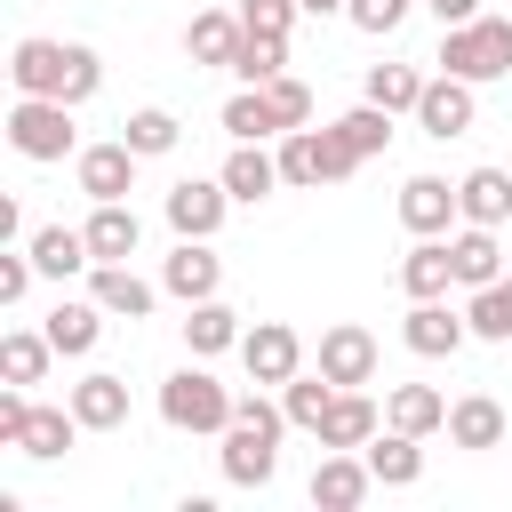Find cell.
Returning a JSON list of instances; mask_svg holds the SVG:
<instances>
[{"mask_svg": "<svg viewBox=\"0 0 512 512\" xmlns=\"http://www.w3.org/2000/svg\"><path fill=\"white\" fill-rule=\"evenodd\" d=\"M280 184V160L264 152V144H232V160H224V192L232 200H264Z\"/></svg>", "mask_w": 512, "mask_h": 512, "instance_id": "obj_27", "label": "cell"}, {"mask_svg": "<svg viewBox=\"0 0 512 512\" xmlns=\"http://www.w3.org/2000/svg\"><path fill=\"white\" fill-rule=\"evenodd\" d=\"M440 72H456V80H496V72H512V16H472V24H448V40H440Z\"/></svg>", "mask_w": 512, "mask_h": 512, "instance_id": "obj_3", "label": "cell"}, {"mask_svg": "<svg viewBox=\"0 0 512 512\" xmlns=\"http://www.w3.org/2000/svg\"><path fill=\"white\" fill-rule=\"evenodd\" d=\"M416 120H424V136H464L472 128V80H456V72H440V80H424V96H416Z\"/></svg>", "mask_w": 512, "mask_h": 512, "instance_id": "obj_11", "label": "cell"}, {"mask_svg": "<svg viewBox=\"0 0 512 512\" xmlns=\"http://www.w3.org/2000/svg\"><path fill=\"white\" fill-rule=\"evenodd\" d=\"M448 256H456V280H464V288H488V280H504L496 224H464V232H448Z\"/></svg>", "mask_w": 512, "mask_h": 512, "instance_id": "obj_19", "label": "cell"}, {"mask_svg": "<svg viewBox=\"0 0 512 512\" xmlns=\"http://www.w3.org/2000/svg\"><path fill=\"white\" fill-rule=\"evenodd\" d=\"M224 128H232V136H240V144H264V136H288V128H280V112H272V96H264V88H240V96H232V104H224Z\"/></svg>", "mask_w": 512, "mask_h": 512, "instance_id": "obj_32", "label": "cell"}, {"mask_svg": "<svg viewBox=\"0 0 512 512\" xmlns=\"http://www.w3.org/2000/svg\"><path fill=\"white\" fill-rule=\"evenodd\" d=\"M240 336H248V328H240V312H232V304H216V296H200V304H192V320H184V344H192L200 360H208V352H232Z\"/></svg>", "mask_w": 512, "mask_h": 512, "instance_id": "obj_23", "label": "cell"}, {"mask_svg": "<svg viewBox=\"0 0 512 512\" xmlns=\"http://www.w3.org/2000/svg\"><path fill=\"white\" fill-rule=\"evenodd\" d=\"M304 8H312V16H328V8H344V0H304Z\"/></svg>", "mask_w": 512, "mask_h": 512, "instance_id": "obj_45", "label": "cell"}, {"mask_svg": "<svg viewBox=\"0 0 512 512\" xmlns=\"http://www.w3.org/2000/svg\"><path fill=\"white\" fill-rule=\"evenodd\" d=\"M48 360H56L48 328H40V336H32V328H8V336H0V376H8V384H40Z\"/></svg>", "mask_w": 512, "mask_h": 512, "instance_id": "obj_29", "label": "cell"}, {"mask_svg": "<svg viewBox=\"0 0 512 512\" xmlns=\"http://www.w3.org/2000/svg\"><path fill=\"white\" fill-rule=\"evenodd\" d=\"M464 320H472V336H496V344H512V280H488V288H472Z\"/></svg>", "mask_w": 512, "mask_h": 512, "instance_id": "obj_36", "label": "cell"}, {"mask_svg": "<svg viewBox=\"0 0 512 512\" xmlns=\"http://www.w3.org/2000/svg\"><path fill=\"white\" fill-rule=\"evenodd\" d=\"M280 424H288V408H272V400H232V424H224V480H240V488H264L272 480V464H280Z\"/></svg>", "mask_w": 512, "mask_h": 512, "instance_id": "obj_2", "label": "cell"}, {"mask_svg": "<svg viewBox=\"0 0 512 512\" xmlns=\"http://www.w3.org/2000/svg\"><path fill=\"white\" fill-rule=\"evenodd\" d=\"M264 96H272V112H280V128H304V120H312V88H304L296 72H280V80H264Z\"/></svg>", "mask_w": 512, "mask_h": 512, "instance_id": "obj_40", "label": "cell"}, {"mask_svg": "<svg viewBox=\"0 0 512 512\" xmlns=\"http://www.w3.org/2000/svg\"><path fill=\"white\" fill-rule=\"evenodd\" d=\"M240 32H248L240 8H208V16L184 24V56H192V64H232V56H240Z\"/></svg>", "mask_w": 512, "mask_h": 512, "instance_id": "obj_17", "label": "cell"}, {"mask_svg": "<svg viewBox=\"0 0 512 512\" xmlns=\"http://www.w3.org/2000/svg\"><path fill=\"white\" fill-rule=\"evenodd\" d=\"M416 96H424V72H416V64H376V72H368V104L416 112Z\"/></svg>", "mask_w": 512, "mask_h": 512, "instance_id": "obj_37", "label": "cell"}, {"mask_svg": "<svg viewBox=\"0 0 512 512\" xmlns=\"http://www.w3.org/2000/svg\"><path fill=\"white\" fill-rule=\"evenodd\" d=\"M408 352H424V360H448V352H464V336H472V320L464 312H448V296H416V312H408Z\"/></svg>", "mask_w": 512, "mask_h": 512, "instance_id": "obj_8", "label": "cell"}, {"mask_svg": "<svg viewBox=\"0 0 512 512\" xmlns=\"http://www.w3.org/2000/svg\"><path fill=\"white\" fill-rule=\"evenodd\" d=\"M224 200H232L224 176H184V184L168 192V224H176L184 240H208V232L224 224Z\"/></svg>", "mask_w": 512, "mask_h": 512, "instance_id": "obj_10", "label": "cell"}, {"mask_svg": "<svg viewBox=\"0 0 512 512\" xmlns=\"http://www.w3.org/2000/svg\"><path fill=\"white\" fill-rule=\"evenodd\" d=\"M296 8H304V0H240V24H248V32H272V40H288Z\"/></svg>", "mask_w": 512, "mask_h": 512, "instance_id": "obj_41", "label": "cell"}, {"mask_svg": "<svg viewBox=\"0 0 512 512\" xmlns=\"http://www.w3.org/2000/svg\"><path fill=\"white\" fill-rule=\"evenodd\" d=\"M96 304H104V312L144 320V312H152V280H136L128 264H96Z\"/></svg>", "mask_w": 512, "mask_h": 512, "instance_id": "obj_33", "label": "cell"}, {"mask_svg": "<svg viewBox=\"0 0 512 512\" xmlns=\"http://www.w3.org/2000/svg\"><path fill=\"white\" fill-rule=\"evenodd\" d=\"M32 272H40V264H32V248H16V240H8V248H0V304H24Z\"/></svg>", "mask_w": 512, "mask_h": 512, "instance_id": "obj_42", "label": "cell"}, {"mask_svg": "<svg viewBox=\"0 0 512 512\" xmlns=\"http://www.w3.org/2000/svg\"><path fill=\"white\" fill-rule=\"evenodd\" d=\"M280 392H288V424H304V432H320V416H328V400H336L344 384H328V376H304V368H296V376H288Z\"/></svg>", "mask_w": 512, "mask_h": 512, "instance_id": "obj_39", "label": "cell"}, {"mask_svg": "<svg viewBox=\"0 0 512 512\" xmlns=\"http://www.w3.org/2000/svg\"><path fill=\"white\" fill-rule=\"evenodd\" d=\"M96 328H104V304H96V296H88V304H56V312H48V344H56L64 360H80V352L96 344Z\"/></svg>", "mask_w": 512, "mask_h": 512, "instance_id": "obj_30", "label": "cell"}, {"mask_svg": "<svg viewBox=\"0 0 512 512\" xmlns=\"http://www.w3.org/2000/svg\"><path fill=\"white\" fill-rule=\"evenodd\" d=\"M320 376L328 384H376V336L360 320H336L320 336Z\"/></svg>", "mask_w": 512, "mask_h": 512, "instance_id": "obj_9", "label": "cell"}, {"mask_svg": "<svg viewBox=\"0 0 512 512\" xmlns=\"http://www.w3.org/2000/svg\"><path fill=\"white\" fill-rule=\"evenodd\" d=\"M360 456H368V472H376L384 488H408V480L424 472V448H416V432H376Z\"/></svg>", "mask_w": 512, "mask_h": 512, "instance_id": "obj_25", "label": "cell"}, {"mask_svg": "<svg viewBox=\"0 0 512 512\" xmlns=\"http://www.w3.org/2000/svg\"><path fill=\"white\" fill-rule=\"evenodd\" d=\"M344 16H352L360 32H400V16H408V0H344Z\"/></svg>", "mask_w": 512, "mask_h": 512, "instance_id": "obj_43", "label": "cell"}, {"mask_svg": "<svg viewBox=\"0 0 512 512\" xmlns=\"http://www.w3.org/2000/svg\"><path fill=\"white\" fill-rule=\"evenodd\" d=\"M176 112H160V104H144V112H128V128H120V144L128 152H144V160H160V152H176Z\"/></svg>", "mask_w": 512, "mask_h": 512, "instance_id": "obj_35", "label": "cell"}, {"mask_svg": "<svg viewBox=\"0 0 512 512\" xmlns=\"http://www.w3.org/2000/svg\"><path fill=\"white\" fill-rule=\"evenodd\" d=\"M136 160H144V152H128V144H88V152H80V192H88V200H128Z\"/></svg>", "mask_w": 512, "mask_h": 512, "instance_id": "obj_15", "label": "cell"}, {"mask_svg": "<svg viewBox=\"0 0 512 512\" xmlns=\"http://www.w3.org/2000/svg\"><path fill=\"white\" fill-rule=\"evenodd\" d=\"M160 416H168L176 432H224V424H232V392H224L208 368H176V376L160 384Z\"/></svg>", "mask_w": 512, "mask_h": 512, "instance_id": "obj_6", "label": "cell"}, {"mask_svg": "<svg viewBox=\"0 0 512 512\" xmlns=\"http://www.w3.org/2000/svg\"><path fill=\"white\" fill-rule=\"evenodd\" d=\"M8 144H16L24 160H64V152L80 144L72 104H64V96H16V112H8Z\"/></svg>", "mask_w": 512, "mask_h": 512, "instance_id": "obj_5", "label": "cell"}, {"mask_svg": "<svg viewBox=\"0 0 512 512\" xmlns=\"http://www.w3.org/2000/svg\"><path fill=\"white\" fill-rule=\"evenodd\" d=\"M224 72H240L248 88H264V80L288 72V40H272V32H240V56H232Z\"/></svg>", "mask_w": 512, "mask_h": 512, "instance_id": "obj_31", "label": "cell"}, {"mask_svg": "<svg viewBox=\"0 0 512 512\" xmlns=\"http://www.w3.org/2000/svg\"><path fill=\"white\" fill-rule=\"evenodd\" d=\"M384 424L392 432H448V400L432 392V384H392V400H384Z\"/></svg>", "mask_w": 512, "mask_h": 512, "instance_id": "obj_22", "label": "cell"}, {"mask_svg": "<svg viewBox=\"0 0 512 512\" xmlns=\"http://www.w3.org/2000/svg\"><path fill=\"white\" fill-rule=\"evenodd\" d=\"M72 416H80V432H120V424H128V384H120L112 368L80 376V384H72Z\"/></svg>", "mask_w": 512, "mask_h": 512, "instance_id": "obj_13", "label": "cell"}, {"mask_svg": "<svg viewBox=\"0 0 512 512\" xmlns=\"http://www.w3.org/2000/svg\"><path fill=\"white\" fill-rule=\"evenodd\" d=\"M448 440H456V448H504V408H496L488 392L456 400V408H448Z\"/></svg>", "mask_w": 512, "mask_h": 512, "instance_id": "obj_24", "label": "cell"}, {"mask_svg": "<svg viewBox=\"0 0 512 512\" xmlns=\"http://www.w3.org/2000/svg\"><path fill=\"white\" fill-rule=\"evenodd\" d=\"M456 200H464V224H504L512 216V176L504 168H472L456 184Z\"/></svg>", "mask_w": 512, "mask_h": 512, "instance_id": "obj_26", "label": "cell"}, {"mask_svg": "<svg viewBox=\"0 0 512 512\" xmlns=\"http://www.w3.org/2000/svg\"><path fill=\"white\" fill-rule=\"evenodd\" d=\"M136 240H144L136 208H128V200H96V216H88V248H96V264H128Z\"/></svg>", "mask_w": 512, "mask_h": 512, "instance_id": "obj_18", "label": "cell"}, {"mask_svg": "<svg viewBox=\"0 0 512 512\" xmlns=\"http://www.w3.org/2000/svg\"><path fill=\"white\" fill-rule=\"evenodd\" d=\"M368 456H352V448H336V456H320V472H312V504L320 512H352L360 496H368Z\"/></svg>", "mask_w": 512, "mask_h": 512, "instance_id": "obj_14", "label": "cell"}, {"mask_svg": "<svg viewBox=\"0 0 512 512\" xmlns=\"http://www.w3.org/2000/svg\"><path fill=\"white\" fill-rule=\"evenodd\" d=\"M432 16H440V24H472V16H480V0H432Z\"/></svg>", "mask_w": 512, "mask_h": 512, "instance_id": "obj_44", "label": "cell"}, {"mask_svg": "<svg viewBox=\"0 0 512 512\" xmlns=\"http://www.w3.org/2000/svg\"><path fill=\"white\" fill-rule=\"evenodd\" d=\"M352 168H360V152H352L336 128H288V144H280V184H296V192L344 184Z\"/></svg>", "mask_w": 512, "mask_h": 512, "instance_id": "obj_4", "label": "cell"}, {"mask_svg": "<svg viewBox=\"0 0 512 512\" xmlns=\"http://www.w3.org/2000/svg\"><path fill=\"white\" fill-rule=\"evenodd\" d=\"M400 288H408V296H448V288H456V256H448L440 232H424V240L400 256Z\"/></svg>", "mask_w": 512, "mask_h": 512, "instance_id": "obj_20", "label": "cell"}, {"mask_svg": "<svg viewBox=\"0 0 512 512\" xmlns=\"http://www.w3.org/2000/svg\"><path fill=\"white\" fill-rule=\"evenodd\" d=\"M240 368H248L256 384H288V376L304 368V336H296L288 320H256V328L240 336Z\"/></svg>", "mask_w": 512, "mask_h": 512, "instance_id": "obj_7", "label": "cell"}, {"mask_svg": "<svg viewBox=\"0 0 512 512\" xmlns=\"http://www.w3.org/2000/svg\"><path fill=\"white\" fill-rule=\"evenodd\" d=\"M168 296H184V304H200V296H216V280H224V264L208 256V240H176V256H168Z\"/></svg>", "mask_w": 512, "mask_h": 512, "instance_id": "obj_21", "label": "cell"}, {"mask_svg": "<svg viewBox=\"0 0 512 512\" xmlns=\"http://www.w3.org/2000/svg\"><path fill=\"white\" fill-rule=\"evenodd\" d=\"M368 440H376V400L360 384H344L320 416V448H368Z\"/></svg>", "mask_w": 512, "mask_h": 512, "instance_id": "obj_16", "label": "cell"}, {"mask_svg": "<svg viewBox=\"0 0 512 512\" xmlns=\"http://www.w3.org/2000/svg\"><path fill=\"white\" fill-rule=\"evenodd\" d=\"M328 128H336V136H344L360 160L392 144V112H384V104H352V112H344V120H328Z\"/></svg>", "mask_w": 512, "mask_h": 512, "instance_id": "obj_38", "label": "cell"}, {"mask_svg": "<svg viewBox=\"0 0 512 512\" xmlns=\"http://www.w3.org/2000/svg\"><path fill=\"white\" fill-rule=\"evenodd\" d=\"M448 216H464V200H456V184H440V176H408L400 184V224L424 240V232H448Z\"/></svg>", "mask_w": 512, "mask_h": 512, "instance_id": "obj_12", "label": "cell"}, {"mask_svg": "<svg viewBox=\"0 0 512 512\" xmlns=\"http://www.w3.org/2000/svg\"><path fill=\"white\" fill-rule=\"evenodd\" d=\"M72 432H80V416H72V400H64V408H32V424H24V440H16V448L48 464V456H64V448H72Z\"/></svg>", "mask_w": 512, "mask_h": 512, "instance_id": "obj_34", "label": "cell"}, {"mask_svg": "<svg viewBox=\"0 0 512 512\" xmlns=\"http://www.w3.org/2000/svg\"><path fill=\"white\" fill-rule=\"evenodd\" d=\"M8 80H16V96H64V104H80V96H96L104 64L80 40H16Z\"/></svg>", "mask_w": 512, "mask_h": 512, "instance_id": "obj_1", "label": "cell"}, {"mask_svg": "<svg viewBox=\"0 0 512 512\" xmlns=\"http://www.w3.org/2000/svg\"><path fill=\"white\" fill-rule=\"evenodd\" d=\"M24 248H32V264H40L48 280H64V272H80V264H96V248H88V232H64V224H48V232H32Z\"/></svg>", "mask_w": 512, "mask_h": 512, "instance_id": "obj_28", "label": "cell"}]
</instances>
